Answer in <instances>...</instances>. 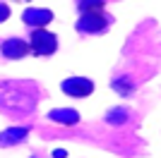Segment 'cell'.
Returning <instances> with one entry per match:
<instances>
[{
	"label": "cell",
	"instance_id": "cell-8",
	"mask_svg": "<svg viewBox=\"0 0 161 158\" xmlns=\"http://www.w3.org/2000/svg\"><path fill=\"white\" fill-rule=\"evenodd\" d=\"M106 120L111 125H123V122H128V110L125 108H115V110H111L106 115Z\"/></svg>",
	"mask_w": 161,
	"mask_h": 158
},
{
	"label": "cell",
	"instance_id": "cell-9",
	"mask_svg": "<svg viewBox=\"0 0 161 158\" xmlns=\"http://www.w3.org/2000/svg\"><path fill=\"white\" fill-rule=\"evenodd\" d=\"M113 89L118 93H130V91H132V84H130L128 77H123V79H115V82H113Z\"/></svg>",
	"mask_w": 161,
	"mask_h": 158
},
{
	"label": "cell",
	"instance_id": "cell-3",
	"mask_svg": "<svg viewBox=\"0 0 161 158\" xmlns=\"http://www.w3.org/2000/svg\"><path fill=\"white\" fill-rule=\"evenodd\" d=\"M63 91L67 96H72V98H84V96H89L94 91V82L87 77H70L63 82Z\"/></svg>",
	"mask_w": 161,
	"mask_h": 158
},
{
	"label": "cell",
	"instance_id": "cell-10",
	"mask_svg": "<svg viewBox=\"0 0 161 158\" xmlns=\"http://www.w3.org/2000/svg\"><path fill=\"white\" fill-rule=\"evenodd\" d=\"M7 17H10V7L0 3V22H3V19H7Z\"/></svg>",
	"mask_w": 161,
	"mask_h": 158
},
{
	"label": "cell",
	"instance_id": "cell-2",
	"mask_svg": "<svg viewBox=\"0 0 161 158\" xmlns=\"http://www.w3.org/2000/svg\"><path fill=\"white\" fill-rule=\"evenodd\" d=\"M108 26V17L103 12H82L80 22H77V31L84 34H101Z\"/></svg>",
	"mask_w": 161,
	"mask_h": 158
},
{
	"label": "cell",
	"instance_id": "cell-1",
	"mask_svg": "<svg viewBox=\"0 0 161 158\" xmlns=\"http://www.w3.org/2000/svg\"><path fill=\"white\" fill-rule=\"evenodd\" d=\"M29 50L36 53V55H51V53L58 50V39H55L53 31H46V29H34L31 39H29Z\"/></svg>",
	"mask_w": 161,
	"mask_h": 158
},
{
	"label": "cell",
	"instance_id": "cell-4",
	"mask_svg": "<svg viewBox=\"0 0 161 158\" xmlns=\"http://www.w3.org/2000/svg\"><path fill=\"white\" fill-rule=\"evenodd\" d=\"M22 19L27 22L29 26H34V29H43L48 22L53 19V14H51V10H39V7H31V10H27V12L22 14Z\"/></svg>",
	"mask_w": 161,
	"mask_h": 158
},
{
	"label": "cell",
	"instance_id": "cell-6",
	"mask_svg": "<svg viewBox=\"0 0 161 158\" xmlns=\"http://www.w3.org/2000/svg\"><path fill=\"white\" fill-rule=\"evenodd\" d=\"M51 120L53 122H63V125H77V120H80V113L77 110H53L51 113Z\"/></svg>",
	"mask_w": 161,
	"mask_h": 158
},
{
	"label": "cell",
	"instance_id": "cell-11",
	"mask_svg": "<svg viewBox=\"0 0 161 158\" xmlns=\"http://www.w3.org/2000/svg\"><path fill=\"white\" fill-rule=\"evenodd\" d=\"M53 156H55V158H65L67 153H65V151H60V149H58V151H53Z\"/></svg>",
	"mask_w": 161,
	"mask_h": 158
},
{
	"label": "cell",
	"instance_id": "cell-7",
	"mask_svg": "<svg viewBox=\"0 0 161 158\" xmlns=\"http://www.w3.org/2000/svg\"><path fill=\"white\" fill-rule=\"evenodd\" d=\"M27 127H14V129H7L0 134V144H14V141H19V139L27 137Z\"/></svg>",
	"mask_w": 161,
	"mask_h": 158
},
{
	"label": "cell",
	"instance_id": "cell-5",
	"mask_svg": "<svg viewBox=\"0 0 161 158\" xmlns=\"http://www.w3.org/2000/svg\"><path fill=\"white\" fill-rule=\"evenodd\" d=\"M29 53V43L24 39H7L3 43V55L10 60H17V58H24Z\"/></svg>",
	"mask_w": 161,
	"mask_h": 158
}]
</instances>
